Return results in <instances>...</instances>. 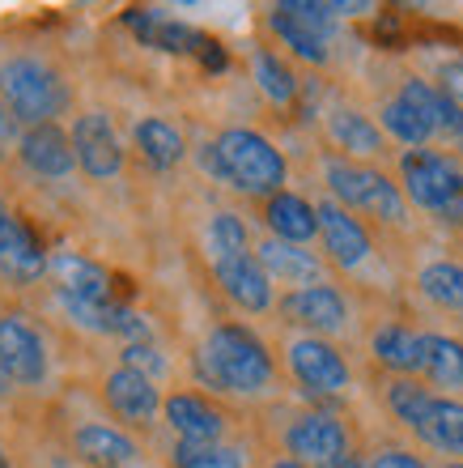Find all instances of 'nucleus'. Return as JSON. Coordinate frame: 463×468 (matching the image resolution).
<instances>
[{
    "label": "nucleus",
    "mask_w": 463,
    "mask_h": 468,
    "mask_svg": "<svg viewBox=\"0 0 463 468\" xmlns=\"http://www.w3.org/2000/svg\"><path fill=\"white\" fill-rule=\"evenodd\" d=\"M349 17V5H315V0H280L272 5L264 26L277 38L285 56L310 69H328L331 43H336V22Z\"/></svg>",
    "instance_id": "423d86ee"
},
{
    "label": "nucleus",
    "mask_w": 463,
    "mask_h": 468,
    "mask_svg": "<svg viewBox=\"0 0 463 468\" xmlns=\"http://www.w3.org/2000/svg\"><path fill=\"white\" fill-rule=\"evenodd\" d=\"M395 179L408 209L463 234V162L447 149H400Z\"/></svg>",
    "instance_id": "7ed1b4c3"
},
{
    "label": "nucleus",
    "mask_w": 463,
    "mask_h": 468,
    "mask_svg": "<svg viewBox=\"0 0 463 468\" xmlns=\"http://www.w3.org/2000/svg\"><path fill=\"white\" fill-rule=\"evenodd\" d=\"M416 443L447 460H463V400L438 396L434 409H429L426 426H421V434H416Z\"/></svg>",
    "instance_id": "7c9ffc66"
},
{
    "label": "nucleus",
    "mask_w": 463,
    "mask_h": 468,
    "mask_svg": "<svg viewBox=\"0 0 463 468\" xmlns=\"http://www.w3.org/2000/svg\"><path fill=\"white\" fill-rule=\"evenodd\" d=\"M280 367L310 400H341L353 392V367L336 341L310 333H289L280 346Z\"/></svg>",
    "instance_id": "0eeeda50"
},
{
    "label": "nucleus",
    "mask_w": 463,
    "mask_h": 468,
    "mask_svg": "<svg viewBox=\"0 0 463 468\" xmlns=\"http://www.w3.org/2000/svg\"><path fill=\"white\" fill-rule=\"evenodd\" d=\"M145 468H158V464H145Z\"/></svg>",
    "instance_id": "79ce46f5"
},
{
    "label": "nucleus",
    "mask_w": 463,
    "mask_h": 468,
    "mask_svg": "<svg viewBox=\"0 0 463 468\" xmlns=\"http://www.w3.org/2000/svg\"><path fill=\"white\" fill-rule=\"evenodd\" d=\"M68 452L81 468H145L141 464V439L132 431H123L120 421H77L68 431Z\"/></svg>",
    "instance_id": "dca6fc26"
},
{
    "label": "nucleus",
    "mask_w": 463,
    "mask_h": 468,
    "mask_svg": "<svg viewBox=\"0 0 463 468\" xmlns=\"http://www.w3.org/2000/svg\"><path fill=\"white\" fill-rule=\"evenodd\" d=\"M323 171V187L336 205H344L349 213L366 218V222H378V226H391L400 230L408 222V200L400 192V179L387 175L383 166L374 162H353V158H341V154H323L319 162Z\"/></svg>",
    "instance_id": "20e7f679"
},
{
    "label": "nucleus",
    "mask_w": 463,
    "mask_h": 468,
    "mask_svg": "<svg viewBox=\"0 0 463 468\" xmlns=\"http://www.w3.org/2000/svg\"><path fill=\"white\" fill-rule=\"evenodd\" d=\"M171 468H259L243 439L221 443H171Z\"/></svg>",
    "instance_id": "2f4dec72"
},
{
    "label": "nucleus",
    "mask_w": 463,
    "mask_h": 468,
    "mask_svg": "<svg viewBox=\"0 0 463 468\" xmlns=\"http://www.w3.org/2000/svg\"><path fill=\"white\" fill-rule=\"evenodd\" d=\"M378 396H383V409L391 413V421H400L413 439L421 434L429 409L438 400V392L426 379H400V375H383V392Z\"/></svg>",
    "instance_id": "cd10ccee"
},
{
    "label": "nucleus",
    "mask_w": 463,
    "mask_h": 468,
    "mask_svg": "<svg viewBox=\"0 0 463 468\" xmlns=\"http://www.w3.org/2000/svg\"><path fill=\"white\" fill-rule=\"evenodd\" d=\"M336 468H370V452H362V447H353V452H349V456H344Z\"/></svg>",
    "instance_id": "4c0bfd02"
},
{
    "label": "nucleus",
    "mask_w": 463,
    "mask_h": 468,
    "mask_svg": "<svg viewBox=\"0 0 463 468\" xmlns=\"http://www.w3.org/2000/svg\"><path fill=\"white\" fill-rule=\"evenodd\" d=\"M200 251H205L208 269L251 256L256 243H251V226H247L243 213H234V209H213L208 213L205 234H200Z\"/></svg>",
    "instance_id": "bb28decb"
},
{
    "label": "nucleus",
    "mask_w": 463,
    "mask_h": 468,
    "mask_svg": "<svg viewBox=\"0 0 463 468\" xmlns=\"http://www.w3.org/2000/svg\"><path fill=\"white\" fill-rule=\"evenodd\" d=\"M413 290L421 294V303H429L442 315H459L463 320V260L438 256L426 260L413 277Z\"/></svg>",
    "instance_id": "a878e982"
},
{
    "label": "nucleus",
    "mask_w": 463,
    "mask_h": 468,
    "mask_svg": "<svg viewBox=\"0 0 463 468\" xmlns=\"http://www.w3.org/2000/svg\"><path fill=\"white\" fill-rule=\"evenodd\" d=\"M421 379L438 396L463 400V336L426 333V370H421Z\"/></svg>",
    "instance_id": "c756f323"
},
{
    "label": "nucleus",
    "mask_w": 463,
    "mask_h": 468,
    "mask_svg": "<svg viewBox=\"0 0 463 468\" xmlns=\"http://www.w3.org/2000/svg\"><path fill=\"white\" fill-rule=\"evenodd\" d=\"M120 362L123 367L141 370V375H149V379H166L171 375V362H166V354H162L153 341H136V346H123L120 349Z\"/></svg>",
    "instance_id": "72a5a7b5"
},
{
    "label": "nucleus",
    "mask_w": 463,
    "mask_h": 468,
    "mask_svg": "<svg viewBox=\"0 0 463 468\" xmlns=\"http://www.w3.org/2000/svg\"><path fill=\"white\" fill-rule=\"evenodd\" d=\"M195 162L208 179H217L230 192L259 200V205L285 192V184H289V158L280 154V145L259 128H243V123L221 128L213 141H205L195 149Z\"/></svg>",
    "instance_id": "f03ea898"
},
{
    "label": "nucleus",
    "mask_w": 463,
    "mask_h": 468,
    "mask_svg": "<svg viewBox=\"0 0 463 468\" xmlns=\"http://www.w3.org/2000/svg\"><path fill=\"white\" fill-rule=\"evenodd\" d=\"M319 205V247H323V260L328 269L353 277L374 260V230H370L366 218L349 213L344 205H336L331 197L315 200Z\"/></svg>",
    "instance_id": "f8f14e48"
},
{
    "label": "nucleus",
    "mask_w": 463,
    "mask_h": 468,
    "mask_svg": "<svg viewBox=\"0 0 463 468\" xmlns=\"http://www.w3.org/2000/svg\"><path fill=\"white\" fill-rule=\"evenodd\" d=\"M323 136H328L331 154L353 162H383L387 158V136L378 128L370 112H362L357 102H331L323 112Z\"/></svg>",
    "instance_id": "f3484780"
},
{
    "label": "nucleus",
    "mask_w": 463,
    "mask_h": 468,
    "mask_svg": "<svg viewBox=\"0 0 463 468\" xmlns=\"http://www.w3.org/2000/svg\"><path fill=\"white\" fill-rule=\"evenodd\" d=\"M353 447V426L331 409H302L280 426V456L306 468H336Z\"/></svg>",
    "instance_id": "6e6552de"
},
{
    "label": "nucleus",
    "mask_w": 463,
    "mask_h": 468,
    "mask_svg": "<svg viewBox=\"0 0 463 468\" xmlns=\"http://www.w3.org/2000/svg\"><path fill=\"white\" fill-rule=\"evenodd\" d=\"M132 149L149 171H174L187 158V136L166 115H141L132 123Z\"/></svg>",
    "instance_id": "393cba45"
},
{
    "label": "nucleus",
    "mask_w": 463,
    "mask_h": 468,
    "mask_svg": "<svg viewBox=\"0 0 463 468\" xmlns=\"http://www.w3.org/2000/svg\"><path fill=\"white\" fill-rule=\"evenodd\" d=\"M0 99L9 102L26 128H38V123H60V115L73 112L77 94L64 69H56L47 56L17 51L0 60Z\"/></svg>",
    "instance_id": "39448f33"
},
{
    "label": "nucleus",
    "mask_w": 463,
    "mask_h": 468,
    "mask_svg": "<svg viewBox=\"0 0 463 468\" xmlns=\"http://www.w3.org/2000/svg\"><path fill=\"white\" fill-rule=\"evenodd\" d=\"M442 468H463V460H447V464H442Z\"/></svg>",
    "instance_id": "a19ab883"
},
{
    "label": "nucleus",
    "mask_w": 463,
    "mask_h": 468,
    "mask_svg": "<svg viewBox=\"0 0 463 468\" xmlns=\"http://www.w3.org/2000/svg\"><path fill=\"white\" fill-rule=\"evenodd\" d=\"M73 149H77V171L94 179V184H107V179H120L123 162H128V149H123V136L115 128L107 112H81L73 120Z\"/></svg>",
    "instance_id": "4468645a"
},
{
    "label": "nucleus",
    "mask_w": 463,
    "mask_h": 468,
    "mask_svg": "<svg viewBox=\"0 0 463 468\" xmlns=\"http://www.w3.org/2000/svg\"><path fill=\"white\" fill-rule=\"evenodd\" d=\"M370 357L383 375H400V379H421L426 370V333L404 320H383L370 328Z\"/></svg>",
    "instance_id": "6ab92c4d"
},
{
    "label": "nucleus",
    "mask_w": 463,
    "mask_h": 468,
    "mask_svg": "<svg viewBox=\"0 0 463 468\" xmlns=\"http://www.w3.org/2000/svg\"><path fill=\"white\" fill-rule=\"evenodd\" d=\"M128 26L136 30V38H145L149 48L158 51H174V56H195L205 51L213 38H205L200 30H192L187 22H174V17H162L153 9H132L128 13Z\"/></svg>",
    "instance_id": "c85d7f7f"
},
{
    "label": "nucleus",
    "mask_w": 463,
    "mask_h": 468,
    "mask_svg": "<svg viewBox=\"0 0 463 468\" xmlns=\"http://www.w3.org/2000/svg\"><path fill=\"white\" fill-rule=\"evenodd\" d=\"M0 375L17 392H35L51 375V346L43 328L22 311H0Z\"/></svg>",
    "instance_id": "1a4fd4ad"
},
{
    "label": "nucleus",
    "mask_w": 463,
    "mask_h": 468,
    "mask_svg": "<svg viewBox=\"0 0 463 468\" xmlns=\"http://www.w3.org/2000/svg\"><path fill=\"white\" fill-rule=\"evenodd\" d=\"M259 222L268 230V239H280V243H293V247H310L319 239V205L302 192H277L259 205Z\"/></svg>",
    "instance_id": "5701e85b"
},
{
    "label": "nucleus",
    "mask_w": 463,
    "mask_h": 468,
    "mask_svg": "<svg viewBox=\"0 0 463 468\" xmlns=\"http://www.w3.org/2000/svg\"><path fill=\"white\" fill-rule=\"evenodd\" d=\"M370 468H434L416 447H404V443H378L370 452Z\"/></svg>",
    "instance_id": "f704fd0d"
},
{
    "label": "nucleus",
    "mask_w": 463,
    "mask_h": 468,
    "mask_svg": "<svg viewBox=\"0 0 463 468\" xmlns=\"http://www.w3.org/2000/svg\"><path fill=\"white\" fill-rule=\"evenodd\" d=\"M47 269H51V251L43 247L38 230L17 209H9L0 200V282L35 285L38 277H47Z\"/></svg>",
    "instance_id": "2eb2a0df"
},
{
    "label": "nucleus",
    "mask_w": 463,
    "mask_h": 468,
    "mask_svg": "<svg viewBox=\"0 0 463 468\" xmlns=\"http://www.w3.org/2000/svg\"><path fill=\"white\" fill-rule=\"evenodd\" d=\"M434 86H438L451 102H459V107H463V56H455V60L442 64V69H438V81H434Z\"/></svg>",
    "instance_id": "e433bc0d"
},
{
    "label": "nucleus",
    "mask_w": 463,
    "mask_h": 468,
    "mask_svg": "<svg viewBox=\"0 0 463 468\" xmlns=\"http://www.w3.org/2000/svg\"><path fill=\"white\" fill-rule=\"evenodd\" d=\"M192 375L208 396L226 400H264L277 392L280 362L272 346L243 320L213 324L192 349Z\"/></svg>",
    "instance_id": "f257e3e1"
},
{
    "label": "nucleus",
    "mask_w": 463,
    "mask_h": 468,
    "mask_svg": "<svg viewBox=\"0 0 463 468\" xmlns=\"http://www.w3.org/2000/svg\"><path fill=\"white\" fill-rule=\"evenodd\" d=\"M213 272V282H217V290L226 294V303H230L234 311H243V315H268V311H277V285H272V277L264 272V264L256 260V251L243 260H230V264H217Z\"/></svg>",
    "instance_id": "a211bd4d"
},
{
    "label": "nucleus",
    "mask_w": 463,
    "mask_h": 468,
    "mask_svg": "<svg viewBox=\"0 0 463 468\" xmlns=\"http://www.w3.org/2000/svg\"><path fill=\"white\" fill-rule=\"evenodd\" d=\"M277 315L289 324L293 333H310V336H344L353 328V303L336 282L323 285H306V290H289L277 298Z\"/></svg>",
    "instance_id": "9d476101"
},
{
    "label": "nucleus",
    "mask_w": 463,
    "mask_h": 468,
    "mask_svg": "<svg viewBox=\"0 0 463 468\" xmlns=\"http://www.w3.org/2000/svg\"><path fill=\"white\" fill-rule=\"evenodd\" d=\"M162 426L174 434V443H221L234 439V418L217 396L195 392V388H174L162 405Z\"/></svg>",
    "instance_id": "ddd939ff"
},
{
    "label": "nucleus",
    "mask_w": 463,
    "mask_h": 468,
    "mask_svg": "<svg viewBox=\"0 0 463 468\" xmlns=\"http://www.w3.org/2000/svg\"><path fill=\"white\" fill-rule=\"evenodd\" d=\"M251 81L264 94V102L277 107V112H289L293 102H298V94H302V81H298L293 60L285 51L272 48V43H256L251 48Z\"/></svg>",
    "instance_id": "b1692460"
},
{
    "label": "nucleus",
    "mask_w": 463,
    "mask_h": 468,
    "mask_svg": "<svg viewBox=\"0 0 463 468\" xmlns=\"http://www.w3.org/2000/svg\"><path fill=\"white\" fill-rule=\"evenodd\" d=\"M22 133H26V123L13 115V107L5 99H0V162H9L17 158V145H22Z\"/></svg>",
    "instance_id": "c9c22d12"
},
{
    "label": "nucleus",
    "mask_w": 463,
    "mask_h": 468,
    "mask_svg": "<svg viewBox=\"0 0 463 468\" xmlns=\"http://www.w3.org/2000/svg\"><path fill=\"white\" fill-rule=\"evenodd\" d=\"M378 128H383V136L387 141H395V145L404 149H429L438 136H434V128H429L421 115L408 107V102L400 99V94H391V99L378 102Z\"/></svg>",
    "instance_id": "473e14b6"
},
{
    "label": "nucleus",
    "mask_w": 463,
    "mask_h": 468,
    "mask_svg": "<svg viewBox=\"0 0 463 468\" xmlns=\"http://www.w3.org/2000/svg\"><path fill=\"white\" fill-rule=\"evenodd\" d=\"M56 294L77 298V303H115V277L107 264H98L86 251H51L47 269Z\"/></svg>",
    "instance_id": "4be33fe9"
},
{
    "label": "nucleus",
    "mask_w": 463,
    "mask_h": 468,
    "mask_svg": "<svg viewBox=\"0 0 463 468\" xmlns=\"http://www.w3.org/2000/svg\"><path fill=\"white\" fill-rule=\"evenodd\" d=\"M98 396L102 405L110 409V418L120 421L123 431H153L162 421V405H166V392H162L158 379H149L132 367H110L98 383Z\"/></svg>",
    "instance_id": "9b49d317"
},
{
    "label": "nucleus",
    "mask_w": 463,
    "mask_h": 468,
    "mask_svg": "<svg viewBox=\"0 0 463 468\" xmlns=\"http://www.w3.org/2000/svg\"><path fill=\"white\" fill-rule=\"evenodd\" d=\"M256 260L264 264V272L272 277V285H280L285 294L289 290H306V285H323L331 282L328 277V260L310 251V247H293L280 243V239H259L256 243Z\"/></svg>",
    "instance_id": "412c9836"
},
{
    "label": "nucleus",
    "mask_w": 463,
    "mask_h": 468,
    "mask_svg": "<svg viewBox=\"0 0 463 468\" xmlns=\"http://www.w3.org/2000/svg\"><path fill=\"white\" fill-rule=\"evenodd\" d=\"M17 162L35 179H47V184H60L77 171V149H73V133L64 123H38V128H26L22 145H17Z\"/></svg>",
    "instance_id": "aec40b11"
},
{
    "label": "nucleus",
    "mask_w": 463,
    "mask_h": 468,
    "mask_svg": "<svg viewBox=\"0 0 463 468\" xmlns=\"http://www.w3.org/2000/svg\"><path fill=\"white\" fill-rule=\"evenodd\" d=\"M0 468H13V452H9V443H5V434H0Z\"/></svg>",
    "instance_id": "ea45409f"
},
{
    "label": "nucleus",
    "mask_w": 463,
    "mask_h": 468,
    "mask_svg": "<svg viewBox=\"0 0 463 468\" xmlns=\"http://www.w3.org/2000/svg\"><path fill=\"white\" fill-rule=\"evenodd\" d=\"M259 468H306V464H298V460H289V456H268Z\"/></svg>",
    "instance_id": "58836bf2"
}]
</instances>
